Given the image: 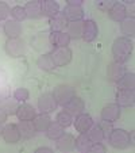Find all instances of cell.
<instances>
[{"label":"cell","mask_w":135,"mask_h":153,"mask_svg":"<svg viewBox=\"0 0 135 153\" xmlns=\"http://www.w3.org/2000/svg\"><path fill=\"white\" fill-rule=\"evenodd\" d=\"M132 53V42L127 37H119L112 43V56L114 61L119 64H124L130 58Z\"/></svg>","instance_id":"cell-1"},{"label":"cell","mask_w":135,"mask_h":153,"mask_svg":"<svg viewBox=\"0 0 135 153\" xmlns=\"http://www.w3.org/2000/svg\"><path fill=\"white\" fill-rule=\"evenodd\" d=\"M108 142L115 149H126L130 146V133L124 129H112Z\"/></svg>","instance_id":"cell-2"},{"label":"cell","mask_w":135,"mask_h":153,"mask_svg":"<svg viewBox=\"0 0 135 153\" xmlns=\"http://www.w3.org/2000/svg\"><path fill=\"white\" fill-rule=\"evenodd\" d=\"M53 96H54L57 104L60 106H65L72 98L76 96V90L69 84H60L54 88L53 91Z\"/></svg>","instance_id":"cell-3"},{"label":"cell","mask_w":135,"mask_h":153,"mask_svg":"<svg viewBox=\"0 0 135 153\" xmlns=\"http://www.w3.org/2000/svg\"><path fill=\"white\" fill-rule=\"evenodd\" d=\"M4 49L7 54L11 56L12 58H19L26 52V45H24V41L20 38H8L4 45Z\"/></svg>","instance_id":"cell-4"},{"label":"cell","mask_w":135,"mask_h":153,"mask_svg":"<svg viewBox=\"0 0 135 153\" xmlns=\"http://www.w3.org/2000/svg\"><path fill=\"white\" fill-rule=\"evenodd\" d=\"M50 56H52L53 62H54L55 68H57V67H65V65H68L72 61L73 53L69 48L65 46V48H55V49H53Z\"/></svg>","instance_id":"cell-5"},{"label":"cell","mask_w":135,"mask_h":153,"mask_svg":"<svg viewBox=\"0 0 135 153\" xmlns=\"http://www.w3.org/2000/svg\"><path fill=\"white\" fill-rule=\"evenodd\" d=\"M101 121L108 122V123H114L120 118V106L118 103H109L101 110L100 114Z\"/></svg>","instance_id":"cell-6"},{"label":"cell","mask_w":135,"mask_h":153,"mask_svg":"<svg viewBox=\"0 0 135 153\" xmlns=\"http://www.w3.org/2000/svg\"><path fill=\"white\" fill-rule=\"evenodd\" d=\"M127 69L123 64H119L116 61H112L108 64V68H107V76H108V80L112 83H118L124 75H126Z\"/></svg>","instance_id":"cell-7"},{"label":"cell","mask_w":135,"mask_h":153,"mask_svg":"<svg viewBox=\"0 0 135 153\" xmlns=\"http://www.w3.org/2000/svg\"><path fill=\"white\" fill-rule=\"evenodd\" d=\"M57 102H55L54 96L53 94L46 92L43 94L39 99H38V108L41 110V113H45V114H50L57 108Z\"/></svg>","instance_id":"cell-8"},{"label":"cell","mask_w":135,"mask_h":153,"mask_svg":"<svg viewBox=\"0 0 135 153\" xmlns=\"http://www.w3.org/2000/svg\"><path fill=\"white\" fill-rule=\"evenodd\" d=\"M55 145H57V149L60 152H65V153H69L73 152L76 149V138L72 136V134H65L63 133L60 138L55 140Z\"/></svg>","instance_id":"cell-9"},{"label":"cell","mask_w":135,"mask_h":153,"mask_svg":"<svg viewBox=\"0 0 135 153\" xmlns=\"http://www.w3.org/2000/svg\"><path fill=\"white\" fill-rule=\"evenodd\" d=\"M97 34H99V27L95 20H92V19L84 20V31H83V37L81 38L85 42H92V41L96 39Z\"/></svg>","instance_id":"cell-10"},{"label":"cell","mask_w":135,"mask_h":153,"mask_svg":"<svg viewBox=\"0 0 135 153\" xmlns=\"http://www.w3.org/2000/svg\"><path fill=\"white\" fill-rule=\"evenodd\" d=\"M63 110H65L66 113H69L72 117H77L78 114L84 113V110H85V103H84L83 99L75 96V98H72L63 106Z\"/></svg>","instance_id":"cell-11"},{"label":"cell","mask_w":135,"mask_h":153,"mask_svg":"<svg viewBox=\"0 0 135 153\" xmlns=\"http://www.w3.org/2000/svg\"><path fill=\"white\" fill-rule=\"evenodd\" d=\"M135 102L134 90H118L116 92V103L120 107H131Z\"/></svg>","instance_id":"cell-12"},{"label":"cell","mask_w":135,"mask_h":153,"mask_svg":"<svg viewBox=\"0 0 135 153\" xmlns=\"http://www.w3.org/2000/svg\"><path fill=\"white\" fill-rule=\"evenodd\" d=\"M93 125V119L92 117L89 114H85V113H81L76 117V121H75V129L77 130L78 133H86L91 126Z\"/></svg>","instance_id":"cell-13"},{"label":"cell","mask_w":135,"mask_h":153,"mask_svg":"<svg viewBox=\"0 0 135 153\" xmlns=\"http://www.w3.org/2000/svg\"><path fill=\"white\" fill-rule=\"evenodd\" d=\"M1 136H3L4 141H6L7 144H16V142H19V140L22 138V137H20V131H19V129H18V125H14V123L7 125L3 129Z\"/></svg>","instance_id":"cell-14"},{"label":"cell","mask_w":135,"mask_h":153,"mask_svg":"<svg viewBox=\"0 0 135 153\" xmlns=\"http://www.w3.org/2000/svg\"><path fill=\"white\" fill-rule=\"evenodd\" d=\"M24 11H26L27 18L31 19H39L43 16L42 14V0H32L24 6Z\"/></svg>","instance_id":"cell-15"},{"label":"cell","mask_w":135,"mask_h":153,"mask_svg":"<svg viewBox=\"0 0 135 153\" xmlns=\"http://www.w3.org/2000/svg\"><path fill=\"white\" fill-rule=\"evenodd\" d=\"M3 31L8 38H19L22 34V25H20V22H16L14 19L6 20V23L3 26Z\"/></svg>","instance_id":"cell-16"},{"label":"cell","mask_w":135,"mask_h":153,"mask_svg":"<svg viewBox=\"0 0 135 153\" xmlns=\"http://www.w3.org/2000/svg\"><path fill=\"white\" fill-rule=\"evenodd\" d=\"M49 41L55 48H65L69 45L70 37L65 31H52L49 35Z\"/></svg>","instance_id":"cell-17"},{"label":"cell","mask_w":135,"mask_h":153,"mask_svg":"<svg viewBox=\"0 0 135 153\" xmlns=\"http://www.w3.org/2000/svg\"><path fill=\"white\" fill-rule=\"evenodd\" d=\"M108 16L115 22H122L124 18H127V8L122 3H114L108 10Z\"/></svg>","instance_id":"cell-18"},{"label":"cell","mask_w":135,"mask_h":153,"mask_svg":"<svg viewBox=\"0 0 135 153\" xmlns=\"http://www.w3.org/2000/svg\"><path fill=\"white\" fill-rule=\"evenodd\" d=\"M84 31V20H76L69 22L66 26V34L70 37V39H78L83 37Z\"/></svg>","instance_id":"cell-19"},{"label":"cell","mask_w":135,"mask_h":153,"mask_svg":"<svg viewBox=\"0 0 135 153\" xmlns=\"http://www.w3.org/2000/svg\"><path fill=\"white\" fill-rule=\"evenodd\" d=\"M63 16L68 19V22H76V20H83L84 18V10L83 7H75V6H66L62 11Z\"/></svg>","instance_id":"cell-20"},{"label":"cell","mask_w":135,"mask_h":153,"mask_svg":"<svg viewBox=\"0 0 135 153\" xmlns=\"http://www.w3.org/2000/svg\"><path fill=\"white\" fill-rule=\"evenodd\" d=\"M37 115V111L30 104H19L16 111V117L19 121H32Z\"/></svg>","instance_id":"cell-21"},{"label":"cell","mask_w":135,"mask_h":153,"mask_svg":"<svg viewBox=\"0 0 135 153\" xmlns=\"http://www.w3.org/2000/svg\"><path fill=\"white\" fill-rule=\"evenodd\" d=\"M18 129L20 131V137L22 138H32L37 133V130H35V126L32 123V121H20L18 123Z\"/></svg>","instance_id":"cell-22"},{"label":"cell","mask_w":135,"mask_h":153,"mask_svg":"<svg viewBox=\"0 0 135 153\" xmlns=\"http://www.w3.org/2000/svg\"><path fill=\"white\" fill-rule=\"evenodd\" d=\"M32 123H34L35 130H37V131L43 133V131H46L47 127L50 126V123H52V118H50L49 114L42 113V114L35 115V118L32 119Z\"/></svg>","instance_id":"cell-23"},{"label":"cell","mask_w":135,"mask_h":153,"mask_svg":"<svg viewBox=\"0 0 135 153\" xmlns=\"http://www.w3.org/2000/svg\"><path fill=\"white\" fill-rule=\"evenodd\" d=\"M42 14L47 18H54L60 14V4L54 0H43L42 1Z\"/></svg>","instance_id":"cell-24"},{"label":"cell","mask_w":135,"mask_h":153,"mask_svg":"<svg viewBox=\"0 0 135 153\" xmlns=\"http://www.w3.org/2000/svg\"><path fill=\"white\" fill-rule=\"evenodd\" d=\"M120 31H122V34H124L123 37H127V38L134 37V34H135V18L134 16L124 18V19L122 20Z\"/></svg>","instance_id":"cell-25"},{"label":"cell","mask_w":135,"mask_h":153,"mask_svg":"<svg viewBox=\"0 0 135 153\" xmlns=\"http://www.w3.org/2000/svg\"><path fill=\"white\" fill-rule=\"evenodd\" d=\"M18 107H19V102L16 99H11L7 98L0 100V108L7 114V115H15L18 111Z\"/></svg>","instance_id":"cell-26"},{"label":"cell","mask_w":135,"mask_h":153,"mask_svg":"<svg viewBox=\"0 0 135 153\" xmlns=\"http://www.w3.org/2000/svg\"><path fill=\"white\" fill-rule=\"evenodd\" d=\"M68 19L63 16L62 12L57 14L54 18L50 19V27H52V31H63L65 27L68 26Z\"/></svg>","instance_id":"cell-27"},{"label":"cell","mask_w":135,"mask_h":153,"mask_svg":"<svg viewBox=\"0 0 135 153\" xmlns=\"http://www.w3.org/2000/svg\"><path fill=\"white\" fill-rule=\"evenodd\" d=\"M91 145H92V141L89 140L86 133H80V136L76 138V149L81 153H88Z\"/></svg>","instance_id":"cell-28"},{"label":"cell","mask_w":135,"mask_h":153,"mask_svg":"<svg viewBox=\"0 0 135 153\" xmlns=\"http://www.w3.org/2000/svg\"><path fill=\"white\" fill-rule=\"evenodd\" d=\"M135 87V75L132 72H126V75L118 81L119 90H134Z\"/></svg>","instance_id":"cell-29"},{"label":"cell","mask_w":135,"mask_h":153,"mask_svg":"<svg viewBox=\"0 0 135 153\" xmlns=\"http://www.w3.org/2000/svg\"><path fill=\"white\" fill-rule=\"evenodd\" d=\"M37 65L39 67V69L42 71H46V72H50V71H53L55 68L54 62H53V58L52 56L49 54H42L39 56V58L37 60Z\"/></svg>","instance_id":"cell-30"},{"label":"cell","mask_w":135,"mask_h":153,"mask_svg":"<svg viewBox=\"0 0 135 153\" xmlns=\"http://www.w3.org/2000/svg\"><path fill=\"white\" fill-rule=\"evenodd\" d=\"M86 134H88L89 140L92 141V144H95V142H101L104 140V133H103V130H101L100 125L93 123L92 126H91V129L86 131Z\"/></svg>","instance_id":"cell-31"},{"label":"cell","mask_w":135,"mask_h":153,"mask_svg":"<svg viewBox=\"0 0 135 153\" xmlns=\"http://www.w3.org/2000/svg\"><path fill=\"white\" fill-rule=\"evenodd\" d=\"M63 130H65V127L61 126L60 123H57V122H52L50 126L47 127V130L45 131V133H46V136L49 137L50 140H57V138H60L63 133H65Z\"/></svg>","instance_id":"cell-32"},{"label":"cell","mask_w":135,"mask_h":153,"mask_svg":"<svg viewBox=\"0 0 135 153\" xmlns=\"http://www.w3.org/2000/svg\"><path fill=\"white\" fill-rule=\"evenodd\" d=\"M55 122L60 123L61 126H63V127H68L73 123V117L70 115L69 113H66V111L63 110V111H60V113L57 114V117H55Z\"/></svg>","instance_id":"cell-33"},{"label":"cell","mask_w":135,"mask_h":153,"mask_svg":"<svg viewBox=\"0 0 135 153\" xmlns=\"http://www.w3.org/2000/svg\"><path fill=\"white\" fill-rule=\"evenodd\" d=\"M11 16L14 18V20L16 22H22L27 18L26 11H24V7H20V6H15L11 8Z\"/></svg>","instance_id":"cell-34"},{"label":"cell","mask_w":135,"mask_h":153,"mask_svg":"<svg viewBox=\"0 0 135 153\" xmlns=\"http://www.w3.org/2000/svg\"><path fill=\"white\" fill-rule=\"evenodd\" d=\"M30 98V92L27 88H18L14 92V99H16L18 102H26Z\"/></svg>","instance_id":"cell-35"},{"label":"cell","mask_w":135,"mask_h":153,"mask_svg":"<svg viewBox=\"0 0 135 153\" xmlns=\"http://www.w3.org/2000/svg\"><path fill=\"white\" fill-rule=\"evenodd\" d=\"M8 15H11V8L7 3L0 1V20H4L8 18Z\"/></svg>","instance_id":"cell-36"},{"label":"cell","mask_w":135,"mask_h":153,"mask_svg":"<svg viewBox=\"0 0 135 153\" xmlns=\"http://www.w3.org/2000/svg\"><path fill=\"white\" fill-rule=\"evenodd\" d=\"M105 146H104L101 142H95V144L91 145L89 148V152L91 153H105Z\"/></svg>","instance_id":"cell-37"},{"label":"cell","mask_w":135,"mask_h":153,"mask_svg":"<svg viewBox=\"0 0 135 153\" xmlns=\"http://www.w3.org/2000/svg\"><path fill=\"white\" fill-rule=\"evenodd\" d=\"M114 3H115V1H107V0H100V1H96V7H97L99 10H101V11H107V12H108V10L111 8Z\"/></svg>","instance_id":"cell-38"},{"label":"cell","mask_w":135,"mask_h":153,"mask_svg":"<svg viewBox=\"0 0 135 153\" xmlns=\"http://www.w3.org/2000/svg\"><path fill=\"white\" fill-rule=\"evenodd\" d=\"M101 126V130H103V133H104V140H108L109 134H111L112 131V127H111V123H108V122H101L100 123Z\"/></svg>","instance_id":"cell-39"},{"label":"cell","mask_w":135,"mask_h":153,"mask_svg":"<svg viewBox=\"0 0 135 153\" xmlns=\"http://www.w3.org/2000/svg\"><path fill=\"white\" fill-rule=\"evenodd\" d=\"M8 95H10V91H8V88H0V100H3V99H7L8 98Z\"/></svg>","instance_id":"cell-40"},{"label":"cell","mask_w":135,"mask_h":153,"mask_svg":"<svg viewBox=\"0 0 135 153\" xmlns=\"http://www.w3.org/2000/svg\"><path fill=\"white\" fill-rule=\"evenodd\" d=\"M68 6H75V7H81L84 3V0H66Z\"/></svg>","instance_id":"cell-41"},{"label":"cell","mask_w":135,"mask_h":153,"mask_svg":"<svg viewBox=\"0 0 135 153\" xmlns=\"http://www.w3.org/2000/svg\"><path fill=\"white\" fill-rule=\"evenodd\" d=\"M35 153H53V149L47 146H41L38 149H35Z\"/></svg>","instance_id":"cell-42"},{"label":"cell","mask_w":135,"mask_h":153,"mask_svg":"<svg viewBox=\"0 0 135 153\" xmlns=\"http://www.w3.org/2000/svg\"><path fill=\"white\" fill-rule=\"evenodd\" d=\"M7 117H8V115H7V114L4 113L1 108H0V123H4V122L7 121Z\"/></svg>","instance_id":"cell-43"},{"label":"cell","mask_w":135,"mask_h":153,"mask_svg":"<svg viewBox=\"0 0 135 153\" xmlns=\"http://www.w3.org/2000/svg\"><path fill=\"white\" fill-rule=\"evenodd\" d=\"M130 145H132V146L135 145V133H134V130L130 133Z\"/></svg>","instance_id":"cell-44"},{"label":"cell","mask_w":135,"mask_h":153,"mask_svg":"<svg viewBox=\"0 0 135 153\" xmlns=\"http://www.w3.org/2000/svg\"><path fill=\"white\" fill-rule=\"evenodd\" d=\"M3 129H4V127H3V123H0V136H1V133H3Z\"/></svg>","instance_id":"cell-45"}]
</instances>
